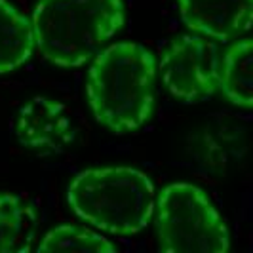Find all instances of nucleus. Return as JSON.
<instances>
[{
    "label": "nucleus",
    "instance_id": "obj_1",
    "mask_svg": "<svg viewBox=\"0 0 253 253\" xmlns=\"http://www.w3.org/2000/svg\"><path fill=\"white\" fill-rule=\"evenodd\" d=\"M86 91L95 120L107 129H139L151 118L156 99L154 55L137 42L103 48L89 65Z\"/></svg>",
    "mask_w": 253,
    "mask_h": 253
},
{
    "label": "nucleus",
    "instance_id": "obj_2",
    "mask_svg": "<svg viewBox=\"0 0 253 253\" xmlns=\"http://www.w3.org/2000/svg\"><path fill=\"white\" fill-rule=\"evenodd\" d=\"M122 0H40L33 12L35 44L57 67H82L122 29Z\"/></svg>",
    "mask_w": 253,
    "mask_h": 253
},
{
    "label": "nucleus",
    "instance_id": "obj_3",
    "mask_svg": "<svg viewBox=\"0 0 253 253\" xmlns=\"http://www.w3.org/2000/svg\"><path fill=\"white\" fill-rule=\"evenodd\" d=\"M67 200L86 223L109 234L131 236L154 213V185L135 168H93L73 179Z\"/></svg>",
    "mask_w": 253,
    "mask_h": 253
},
{
    "label": "nucleus",
    "instance_id": "obj_4",
    "mask_svg": "<svg viewBox=\"0 0 253 253\" xmlns=\"http://www.w3.org/2000/svg\"><path fill=\"white\" fill-rule=\"evenodd\" d=\"M156 234L168 253H225L228 228L202 189L190 183L168 185L156 202Z\"/></svg>",
    "mask_w": 253,
    "mask_h": 253
},
{
    "label": "nucleus",
    "instance_id": "obj_5",
    "mask_svg": "<svg viewBox=\"0 0 253 253\" xmlns=\"http://www.w3.org/2000/svg\"><path fill=\"white\" fill-rule=\"evenodd\" d=\"M221 50L208 37L183 35L162 55V80L173 97L183 103H198L219 88Z\"/></svg>",
    "mask_w": 253,
    "mask_h": 253
},
{
    "label": "nucleus",
    "instance_id": "obj_6",
    "mask_svg": "<svg viewBox=\"0 0 253 253\" xmlns=\"http://www.w3.org/2000/svg\"><path fill=\"white\" fill-rule=\"evenodd\" d=\"M15 137L29 151L51 156L75 143L76 131L69 109L50 97H33L15 118Z\"/></svg>",
    "mask_w": 253,
    "mask_h": 253
},
{
    "label": "nucleus",
    "instance_id": "obj_7",
    "mask_svg": "<svg viewBox=\"0 0 253 253\" xmlns=\"http://www.w3.org/2000/svg\"><path fill=\"white\" fill-rule=\"evenodd\" d=\"M185 25L208 38L232 40L250 31L253 0H177Z\"/></svg>",
    "mask_w": 253,
    "mask_h": 253
},
{
    "label": "nucleus",
    "instance_id": "obj_8",
    "mask_svg": "<svg viewBox=\"0 0 253 253\" xmlns=\"http://www.w3.org/2000/svg\"><path fill=\"white\" fill-rule=\"evenodd\" d=\"M38 232L35 206L17 194H0V253H27Z\"/></svg>",
    "mask_w": 253,
    "mask_h": 253
},
{
    "label": "nucleus",
    "instance_id": "obj_9",
    "mask_svg": "<svg viewBox=\"0 0 253 253\" xmlns=\"http://www.w3.org/2000/svg\"><path fill=\"white\" fill-rule=\"evenodd\" d=\"M35 50L33 25L8 0H0V75L29 61Z\"/></svg>",
    "mask_w": 253,
    "mask_h": 253
},
{
    "label": "nucleus",
    "instance_id": "obj_10",
    "mask_svg": "<svg viewBox=\"0 0 253 253\" xmlns=\"http://www.w3.org/2000/svg\"><path fill=\"white\" fill-rule=\"evenodd\" d=\"M219 88L232 105L244 109L252 107L253 44L250 38H242L232 44L221 59Z\"/></svg>",
    "mask_w": 253,
    "mask_h": 253
},
{
    "label": "nucleus",
    "instance_id": "obj_11",
    "mask_svg": "<svg viewBox=\"0 0 253 253\" xmlns=\"http://www.w3.org/2000/svg\"><path fill=\"white\" fill-rule=\"evenodd\" d=\"M38 252H95L113 253L116 246L105 236L76 225H59L46 232V236L38 244Z\"/></svg>",
    "mask_w": 253,
    "mask_h": 253
}]
</instances>
